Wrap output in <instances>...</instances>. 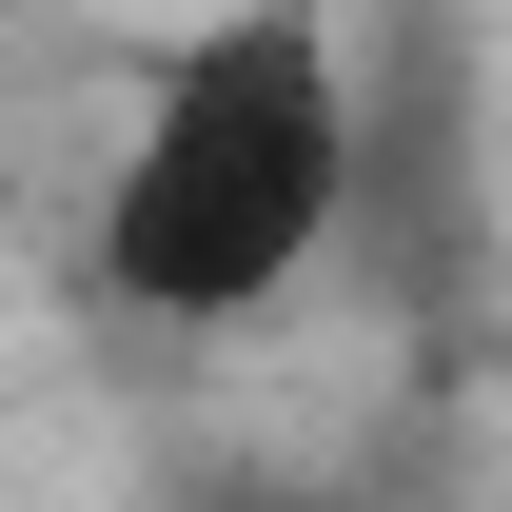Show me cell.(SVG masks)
<instances>
[{
  "label": "cell",
  "instance_id": "obj_1",
  "mask_svg": "<svg viewBox=\"0 0 512 512\" xmlns=\"http://www.w3.org/2000/svg\"><path fill=\"white\" fill-rule=\"evenodd\" d=\"M375 217V60L335 0H197L138 60L99 158V316L138 335H256L316 296V256Z\"/></svg>",
  "mask_w": 512,
  "mask_h": 512
}]
</instances>
